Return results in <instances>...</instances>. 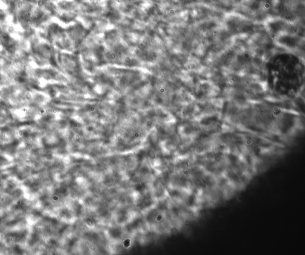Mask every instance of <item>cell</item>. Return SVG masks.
I'll return each mask as SVG.
<instances>
[{
	"mask_svg": "<svg viewBox=\"0 0 305 255\" xmlns=\"http://www.w3.org/2000/svg\"><path fill=\"white\" fill-rule=\"evenodd\" d=\"M197 202H198L197 197L196 193H193V194H190L189 196L187 199V204L190 207H193V208L196 207L197 204Z\"/></svg>",
	"mask_w": 305,
	"mask_h": 255,
	"instance_id": "6da1fadb",
	"label": "cell"
}]
</instances>
